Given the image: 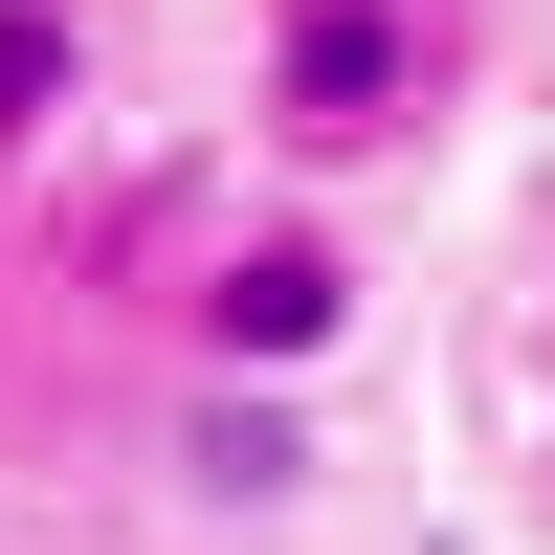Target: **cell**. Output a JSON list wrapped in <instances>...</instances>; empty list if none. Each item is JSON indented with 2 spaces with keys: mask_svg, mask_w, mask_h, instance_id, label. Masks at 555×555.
Returning a JSON list of instances; mask_svg holds the SVG:
<instances>
[{
  "mask_svg": "<svg viewBox=\"0 0 555 555\" xmlns=\"http://www.w3.org/2000/svg\"><path fill=\"white\" fill-rule=\"evenodd\" d=\"M67 89H89V23H67V0H0V156H44Z\"/></svg>",
  "mask_w": 555,
  "mask_h": 555,
  "instance_id": "4",
  "label": "cell"
},
{
  "mask_svg": "<svg viewBox=\"0 0 555 555\" xmlns=\"http://www.w3.org/2000/svg\"><path fill=\"white\" fill-rule=\"evenodd\" d=\"M444 89V0H267V133L289 156H378Z\"/></svg>",
  "mask_w": 555,
  "mask_h": 555,
  "instance_id": "2",
  "label": "cell"
},
{
  "mask_svg": "<svg viewBox=\"0 0 555 555\" xmlns=\"http://www.w3.org/2000/svg\"><path fill=\"white\" fill-rule=\"evenodd\" d=\"M289 378H201V423H178V489H289Z\"/></svg>",
  "mask_w": 555,
  "mask_h": 555,
  "instance_id": "3",
  "label": "cell"
},
{
  "mask_svg": "<svg viewBox=\"0 0 555 555\" xmlns=\"http://www.w3.org/2000/svg\"><path fill=\"white\" fill-rule=\"evenodd\" d=\"M356 245H334V201H289V222H245V245H201V289H178V356L201 378H311V356H356Z\"/></svg>",
  "mask_w": 555,
  "mask_h": 555,
  "instance_id": "1",
  "label": "cell"
}]
</instances>
